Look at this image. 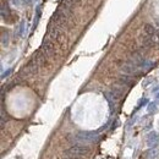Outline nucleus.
I'll list each match as a JSON object with an SVG mask.
<instances>
[{
  "mask_svg": "<svg viewBox=\"0 0 159 159\" xmlns=\"http://www.w3.org/2000/svg\"><path fill=\"white\" fill-rule=\"evenodd\" d=\"M155 110H157V103L155 102L151 103V104L148 105V112L152 113V112H155Z\"/></svg>",
  "mask_w": 159,
  "mask_h": 159,
  "instance_id": "9b49d317",
  "label": "nucleus"
},
{
  "mask_svg": "<svg viewBox=\"0 0 159 159\" xmlns=\"http://www.w3.org/2000/svg\"><path fill=\"white\" fill-rule=\"evenodd\" d=\"M157 98H158V99H159V93H158V94H157Z\"/></svg>",
  "mask_w": 159,
  "mask_h": 159,
  "instance_id": "dca6fc26",
  "label": "nucleus"
},
{
  "mask_svg": "<svg viewBox=\"0 0 159 159\" xmlns=\"http://www.w3.org/2000/svg\"><path fill=\"white\" fill-rule=\"evenodd\" d=\"M132 82H134V80L127 75H121L119 77V83L122 85V86H129V85L132 83Z\"/></svg>",
  "mask_w": 159,
  "mask_h": 159,
  "instance_id": "0eeeda50",
  "label": "nucleus"
},
{
  "mask_svg": "<svg viewBox=\"0 0 159 159\" xmlns=\"http://www.w3.org/2000/svg\"><path fill=\"white\" fill-rule=\"evenodd\" d=\"M143 32H144V34H148V36H155L157 30L152 23H146L143 26Z\"/></svg>",
  "mask_w": 159,
  "mask_h": 159,
  "instance_id": "423d86ee",
  "label": "nucleus"
},
{
  "mask_svg": "<svg viewBox=\"0 0 159 159\" xmlns=\"http://www.w3.org/2000/svg\"><path fill=\"white\" fill-rule=\"evenodd\" d=\"M39 18H40V6H38L37 8V18H34V22H33V28L37 26L38 21H39Z\"/></svg>",
  "mask_w": 159,
  "mask_h": 159,
  "instance_id": "9d476101",
  "label": "nucleus"
},
{
  "mask_svg": "<svg viewBox=\"0 0 159 159\" xmlns=\"http://www.w3.org/2000/svg\"><path fill=\"white\" fill-rule=\"evenodd\" d=\"M40 49L43 50V53L47 55L48 58H52L55 55V44H54V40H52L50 38H45L42 43V47Z\"/></svg>",
  "mask_w": 159,
  "mask_h": 159,
  "instance_id": "20e7f679",
  "label": "nucleus"
},
{
  "mask_svg": "<svg viewBox=\"0 0 159 159\" xmlns=\"http://www.w3.org/2000/svg\"><path fill=\"white\" fill-rule=\"evenodd\" d=\"M158 155V149L153 148V149H149L147 153H146V158L147 159H155Z\"/></svg>",
  "mask_w": 159,
  "mask_h": 159,
  "instance_id": "6e6552de",
  "label": "nucleus"
},
{
  "mask_svg": "<svg viewBox=\"0 0 159 159\" xmlns=\"http://www.w3.org/2000/svg\"><path fill=\"white\" fill-rule=\"evenodd\" d=\"M8 43H9V34L8 32H4L1 36V44L5 47V45H8Z\"/></svg>",
  "mask_w": 159,
  "mask_h": 159,
  "instance_id": "1a4fd4ad",
  "label": "nucleus"
},
{
  "mask_svg": "<svg viewBox=\"0 0 159 159\" xmlns=\"http://www.w3.org/2000/svg\"><path fill=\"white\" fill-rule=\"evenodd\" d=\"M158 142H159L158 134L154 132V131H152V132L147 136V144L149 147H154V146H157V144H158Z\"/></svg>",
  "mask_w": 159,
  "mask_h": 159,
  "instance_id": "39448f33",
  "label": "nucleus"
},
{
  "mask_svg": "<svg viewBox=\"0 0 159 159\" xmlns=\"http://www.w3.org/2000/svg\"><path fill=\"white\" fill-rule=\"evenodd\" d=\"M75 1H80V0H75Z\"/></svg>",
  "mask_w": 159,
  "mask_h": 159,
  "instance_id": "a211bd4d",
  "label": "nucleus"
},
{
  "mask_svg": "<svg viewBox=\"0 0 159 159\" xmlns=\"http://www.w3.org/2000/svg\"><path fill=\"white\" fill-rule=\"evenodd\" d=\"M31 1H32V0H26V3H28V4H30Z\"/></svg>",
  "mask_w": 159,
  "mask_h": 159,
  "instance_id": "2eb2a0df",
  "label": "nucleus"
},
{
  "mask_svg": "<svg viewBox=\"0 0 159 159\" xmlns=\"http://www.w3.org/2000/svg\"><path fill=\"white\" fill-rule=\"evenodd\" d=\"M11 71H12V69H9V70H8V71H6V72H4V73L1 75V78H5V77H6V76H9V75L11 73Z\"/></svg>",
  "mask_w": 159,
  "mask_h": 159,
  "instance_id": "ddd939ff",
  "label": "nucleus"
},
{
  "mask_svg": "<svg viewBox=\"0 0 159 159\" xmlns=\"http://www.w3.org/2000/svg\"><path fill=\"white\" fill-rule=\"evenodd\" d=\"M89 154V148L83 147V146H72L69 149L65 151V157L66 158H73L78 159L82 157H86Z\"/></svg>",
  "mask_w": 159,
  "mask_h": 159,
  "instance_id": "f03ea898",
  "label": "nucleus"
},
{
  "mask_svg": "<svg viewBox=\"0 0 159 159\" xmlns=\"http://www.w3.org/2000/svg\"><path fill=\"white\" fill-rule=\"evenodd\" d=\"M23 27H25V22L22 21L20 23V28H18V34L20 36H23Z\"/></svg>",
  "mask_w": 159,
  "mask_h": 159,
  "instance_id": "f8f14e48",
  "label": "nucleus"
},
{
  "mask_svg": "<svg viewBox=\"0 0 159 159\" xmlns=\"http://www.w3.org/2000/svg\"><path fill=\"white\" fill-rule=\"evenodd\" d=\"M66 159H73V158H66Z\"/></svg>",
  "mask_w": 159,
  "mask_h": 159,
  "instance_id": "f3484780",
  "label": "nucleus"
},
{
  "mask_svg": "<svg viewBox=\"0 0 159 159\" xmlns=\"http://www.w3.org/2000/svg\"><path fill=\"white\" fill-rule=\"evenodd\" d=\"M75 138L80 142H97L100 138V136L98 135V132H92V131H81L77 135L75 136Z\"/></svg>",
  "mask_w": 159,
  "mask_h": 159,
  "instance_id": "7ed1b4c3",
  "label": "nucleus"
},
{
  "mask_svg": "<svg viewBox=\"0 0 159 159\" xmlns=\"http://www.w3.org/2000/svg\"><path fill=\"white\" fill-rule=\"evenodd\" d=\"M11 1H12V3H13V4H16V5H17V6H18V5H20V1H18V0H11Z\"/></svg>",
  "mask_w": 159,
  "mask_h": 159,
  "instance_id": "4468645a",
  "label": "nucleus"
},
{
  "mask_svg": "<svg viewBox=\"0 0 159 159\" xmlns=\"http://www.w3.org/2000/svg\"><path fill=\"white\" fill-rule=\"evenodd\" d=\"M48 38H50L54 42H57L61 45H64L66 43V36L64 31L61 30V27L57 26V25H52L48 30Z\"/></svg>",
  "mask_w": 159,
  "mask_h": 159,
  "instance_id": "f257e3e1",
  "label": "nucleus"
}]
</instances>
